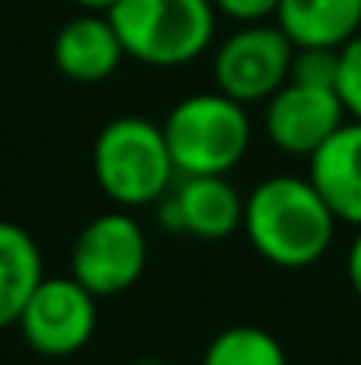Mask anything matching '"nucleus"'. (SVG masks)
<instances>
[{"mask_svg": "<svg viewBox=\"0 0 361 365\" xmlns=\"http://www.w3.org/2000/svg\"><path fill=\"white\" fill-rule=\"evenodd\" d=\"M276 25L294 46L340 50L361 32V0H280Z\"/></svg>", "mask_w": 361, "mask_h": 365, "instance_id": "12", "label": "nucleus"}, {"mask_svg": "<svg viewBox=\"0 0 361 365\" xmlns=\"http://www.w3.org/2000/svg\"><path fill=\"white\" fill-rule=\"evenodd\" d=\"M337 217L308 178L276 174L244 195L241 231L248 245L280 269H305L319 262L337 235Z\"/></svg>", "mask_w": 361, "mask_h": 365, "instance_id": "1", "label": "nucleus"}, {"mask_svg": "<svg viewBox=\"0 0 361 365\" xmlns=\"http://www.w3.org/2000/svg\"><path fill=\"white\" fill-rule=\"evenodd\" d=\"M344 121H347V110H344L337 89L283 82L262 103V131H266L269 145H276L287 156L312 160Z\"/></svg>", "mask_w": 361, "mask_h": 365, "instance_id": "8", "label": "nucleus"}, {"mask_svg": "<svg viewBox=\"0 0 361 365\" xmlns=\"http://www.w3.org/2000/svg\"><path fill=\"white\" fill-rule=\"evenodd\" d=\"M43 277V252L36 238L18 224L0 220V330L18 323L28 294Z\"/></svg>", "mask_w": 361, "mask_h": 365, "instance_id": "13", "label": "nucleus"}, {"mask_svg": "<svg viewBox=\"0 0 361 365\" xmlns=\"http://www.w3.org/2000/svg\"><path fill=\"white\" fill-rule=\"evenodd\" d=\"M202 365H287V351L269 330L241 323L209 341Z\"/></svg>", "mask_w": 361, "mask_h": 365, "instance_id": "14", "label": "nucleus"}, {"mask_svg": "<svg viewBox=\"0 0 361 365\" xmlns=\"http://www.w3.org/2000/svg\"><path fill=\"white\" fill-rule=\"evenodd\" d=\"M308 181L319 188L340 224L361 227V121H344L308 160Z\"/></svg>", "mask_w": 361, "mask_h": 365, "instance_id": "11", "label": "nucleus"}, {"mask_svg": "<svg viewBox=\"0 0 361 365\" xmlns=\"http://www.w3.org/2000/svg\"><path fill=\"white\" fill-rule=\"evenodd\" d=\"M159 220L170 231H184L202 242H220L241 231L244 195L227 174L177 178L174 188L159 199Z\"/></svg>", "mask_w": 361, "mask_h": 365, "instance_id": "9", "label": "nucleus"}, {"mask_svg": "<svg viewBox=\"0 0 361 365\" xmlns=\"http://www.w3.org/2000/svg\"><path fill=\"white\" fill-rule=\"evenodd\" d=\"M131 365H167V362H159V359H138V362H131Z\"/></svg>", "mask_w": 361, "mask_h": 365, "instance_id": "20", "label": "nucleus"}, {"mask_svg": "<svg viewBox=\"0 0 361 365\" xmlns=\"http://www.w3.org/2000/svg\"><path fill=\"white\" fill-rule=\"evenodd\" d=\"M337 71H340V50H326V46H294L291 78H287V82L319 86V89H337Z\"/></svg>", "mask_w": 361, "mask_h": 365, "instance_id": "15", "label": "nucleus"}, {"mask_svg": "<svg viewBox=\"0 0 361 365\" xmlns=\"http://www.w3.org/2000/svg\"><path fill=\"white\" fill-rule=\"evenodd\" d=\"M107 18L124 53L149 68L192 64L216 39L213 0H117Z\"/></svg>", "mask_w": 361, "mask_h": 365, "instance_id": "3", "label": "nucleus"}, {"mask_svg": "<svg viewBox=\"0 0 361 365\" xmlns=\"http://www.w3.org/2000/svg\"><path fill=\"white\" fill-rule=\"evenodd\" d=\"M163 128L177 178L231 174L251 145L248 107L224 93H195L170 107Z\"/></svg>", "mask_w": 361, "mask_h": 365, "instance_id": "4", "label": "nucleus"}, {"mask_svg": "<svg viewBox=\"0 0 361 365\" xmlns=\"http://www.w3.org/2000/svg\"><path fill=\"white\" fill-rule=\"evenodd\" d=\"M294 43L276 21L238 25L213 50V82L216 93L238 100L244 107L266 103L291 78Z\"/></svg>", "mask_w": 361, "mask_h": 365, "instance_id": "6", "label": "nucleus"}, {"mask_svg": "<svg viewBox=\"0 0 361 365\" xmlns=\"http://www.w3.org/2000/svg\"><path fill=\"white\" fill-rule=\"evenodd\" d=\"M216 14L238 21V25H255V21H269L276 18L280 0H213Z\"/></svg>", "mask_w": 361, "mask_h": 365, "instance_id": "17", "label": "nucleus"}, {"mask_svg": "<svg viewBox=\"0 0 361 365\" xmlns=\"http://www.w3.org/2000/svg\"><path fill=\"white\" fill-rule=\"evenodd\" d=\"M75 4H78L82 11H100V14H107L117 0H75Z\"/></svg>", "mask_w": 361, "mask_h": 365, "instance_id": "19", "label": "nucleus"}, {"mask_svg": "<svg viewBox=\"0 0 361 365\" xmlns=\"http://www.w3.org/2000/svg\"><path fill=\"white\" fill-rule=\"evenodd\" d=\"M337 96L347 110V121H361V32L340 46Z\"/></svg>", "mask_w": 361, "mask_h": 365, "instance_id": "16", "label": "nucleus"}, {"mask_svg": "<svg viewBox=\"0 0 361 365\" xmlns=\"http://www.w3.org/2000/svg\"><path fill=\"white\" fill-rule=\"evenodd\" d=\"M124 46L114 21L100 11H82L71 21L61 25L53 36V64L64 78L78 86H100L107 82L124 61Z\"/></svg>", "mask_w": 361, "mask_h": 365, "instance_id": "10", "label": "nucleus"}, {"mask_svg": "<svg viewBox=\"0 0 361 365\" xmlns=\"http://www.w3.org/2000/svg\"><path fill=\"white\" fill-rule=\"evenodd\" d=\"M93 174L103 195L120 210L156 206L177 181L163 128L135 114L100 128L93 142Z\"/></svg>", "mask_w": 361, "mask_h": 365, "instance_id": "2", "label": "nucleus"}, {"mask_svg": "<svg viewBox=\"0 0 361 365\" xmlns=\"http://www.w3.org/2000/svg\"><path fill=\"white\" fill-rule=\"evenodd\" d=\"M149 262V238L127 210L93 217L71 245L68 273L96 298H114L135 287Z\"/></svg>", "mask_w": 361, "mask_h": 365, "instance_id": "5", "label": "nucleus"}, {"mask_svg": "<svg viewBox=\"0 0 361 365\" xmlns=\"http://www.w3.org/2000/svg\"><path fill=\"white\" fill-rule=\"evenodd\" d=\"M96 323H100L96 294L85 291L71 273H61V277H43L36 284L14 327L21 330V341L36 355L68 359L93 341Z\"/></svg>", "mask_w": 361, "mask_h": 365, "instance_id": "7", "label": "nucleus"}, {"mask_svg": "<svg viewBox=\"0 0 361 365\" xmlns=\"http://www.w3.org/2000/svg\"><path fill=\"white\" fill-rule=\"evenodd\" d=\"M344 269H347V284H351V291L361 298V227H358V235H355V242H351V248H347Z\"/></svg>", "mask_w": 361, "mask_h": 365, "instance_id": "18", "label": "nucleus"}]
</instances>
